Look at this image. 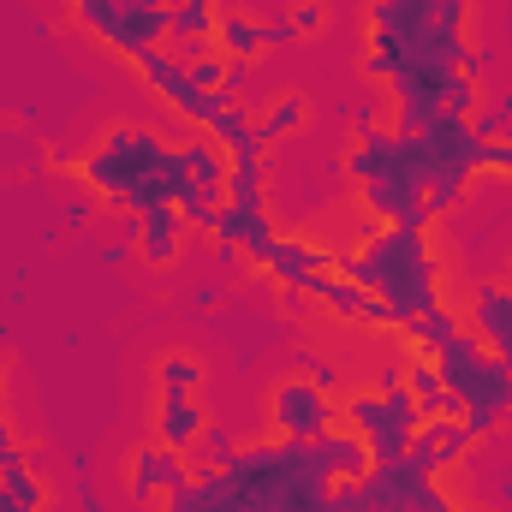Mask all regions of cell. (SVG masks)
Segmentation results:
<instances>
[{"label":"cell","instance_id":"17","mask_svg":"<svg viewBox=\"0 0 512 512\" xmlns=\"http://www.w3.org/2000/svg\"><path fill=\"white\" fill-rule=\"evenodd\" d=\"M203 382H209V376H203V364H197L191 352H161V364H155V387H173V393H197Z\"/></svg>","mask_w":512,"mask_h":512},{"label":"cell","instance_id":"18","mask_svg":"<svg viewBox=\"0 0 512 512\" xmlns=\"http://www.w3.org/2000/svg\"><path fill=\"white\" fill-rule=\"evenodd\" d=\"M197 447H203V465H215V471H221V465L239 453V435H233L227 423H215V417H209V429H203V441H197Z\"/></svg>","mask_w":512,"mask_h":512},{"label":"cell","instance_id":"6","mask_svg":"<svg viewBox=\"0 0 512 512\" xmlns=\"http://www.w3.org/2000/svg\"><path fill=\"white\" fill-rule=\"evenodd\" d=\"M268 417H274L280 441H316V435H328V429H334V417H340V411H334V393H322L310 376H292V382L274 387Z\"/></svg>","mask_w":512,"mask_h":512},{"label":"cell","instance_id":"13","mask_svg":"<svg viewBox=\"0 0 512 512\" xmlns=\"http://www.w3.org/2000/svg\"><path fill=\"white\" fill-rule=\"evenodd\" d=\"M215 24H221V6H215V0H173V6H167V36H173L179 48L215 42Z\"/></svg>","mask_w":512,"mask_h":512},{"label":"cell","instance_id":"5","mask_svg":"<svg viewBox=\"0 0 512 512\" xmlns=\"http://www.w3.org/2000/svg\"><path fill=\"white\" fill-rule=\"evenodd\" d=\"M78 18L126 60H137L143 48H161L167 36V0H78Z\"/></svg>","mask_w":512,"mask_h":512},{"label":"cell","instance_id":"15","mask_svg":"<svg viewBox=\"0 0 512 512\" xmlns=\"http://www.w3.org/2000/svg\"><path fill=\"white\" fill-rule=\"evenodd\" d=\"M304 120H310V96H298V90L274 96V102H268V114H256V149H274L280 137H292Z\"/></svg>","mask_w":512,"mask_h":512},{"label":"cell","instance_id":"16","mask_svg":"<svg viewBox=\"0 0 512 512\" xmlns=\"http://www.w3.org/2000/svg\"><path fill=\"white\" fill-rule=\"evenodd\" d=\"M215 42H221V54H227V60H251V54L268 48V30H262V18H251V12H221Z\"/></svg>","mask_w":512,"mask_h":512},{"label":"cell","instance_id":"22","mask_svg":"<svg viewBox=\"0 0 512 512\" xmlns=\"http://www.w3.org/2000/svg\"><path fill=\"white\" fill-rule=\"evenodd\" d=\"M167 6H173V0H167Z\"/></svg>","mask_w":512,"mask_h":512},{"label":"cell","instance_id":"20","mask_svg":"<svg viewBox=\"0 0 512 512\" xmlns=\"http://www.w3.org/2000/svg\"><path fill=\"white\" fill-rule=\"evenodd\" d=\"M298 376H310L322 393H340V382H346V376H340V364H328V358H310V352H304V370H298Z\"/></svg>","mask_w":512,"mask_h":512},{"label":"cell","instance_id":"11","mask_svg":"<svg viewBox=\"0 0 512 512\" xmlns=\"http://www.w3.org/2000/svg\"><path fill=\"white\" fill-rule=\"evenodd\" d=\"M471 328L495 358H512V286H477L471 292Z\"/></svg>","mask_w":512,"mask_h":512},{"label":"cell","instance_id":"3","mask_svg":"<svg viewBox=\"0 0 512 512\" xmlns=\"http://www.w3.org/2000/svg\"><path fill=\"white\" fill-rule=\"evenodd\" d=\"M435 358V370H441V382L447 393L459 399V417H465V429L483 441V435H495V423H507L512 417V370L507 358H495V352H483V340L477 334H453L441 352H429Z\"/></svg>","mask_w":512,"mask_h":512},{"label":"cell","instance_id":"4","mask_svg":"<svg viewBox=\"0 0 512 512\" xmlns=\"http://www.w3.org/2000/svg\"><path fill=\"white\" fill-rule=\"evenodd\" d=\"M346 423L364 435L370 459H399V453L411 447L423 411H417V399H411L405 387H376V393H352V399H346Z\"/></svg>","mask_w":512,"mask_h":512},{"label":"cell","instance_id":"9","mask_svg":"<svg viewBox=\"0 0 512 512\" xmlns=\"http://www.w3.org/2000/svg\"><path fill=\"white\" fill-rule=\"evenodd\" d=\"M334 256H340V251H328V245H316V239H286V233H280L256 268H262V274H274V280L292 292L304 274H322V268H334Z\"/></svg>","mask_w":512,"mask_h":512},{"label":"cell","instance_id":"10","mask_svg":"<svg viewBox=\"0 0 512 512\" xmlns=\"http://www.w3.org/2000/svg\"><path fill=\"white\" fill-rule=\"evenodd\" d=\"M167 512H245V507H239V489H233V477H227V471L197 465V471H191V483L167 495Z\"/></svg>","mask_w":512,"mask_h":512},{"label":"cell","instance_id":"21","mask_svg":"<svg viewBox=\"0 0 512 512\" xmlns=\"http://www.w3.org/2000/svg\"><path fill=\"white\" fill-rule=\"evenodd\" d=\"M0 512H36V507H24V501H18V495H12V489L0 483Z\"/></svg>","mask_w":512,"mask_h":512},{"label":"cell","instance_id":"12","mask_svg":"<svg viewBox=\"0 0 512 512\" xmlns=\"http://www.w3.org/2000/svg\"><path fill=\"white\" fill-rule=\"evenodd\" d=\"M0 483L24 501V507L42 512V501H48V489H42V477H36V465H30V453L18 447V435H12V423L0 417Z\"/></svg>","mask_w":512,"mask_h":512},{"label":"cell","instance_id":"1","mask_svg":"<svg viewBox=\"0 0 512 512\" xmlns=\"http://www.w3.org/2000/svg\"><path fill=\"white\" fill-rule=\"evenodd\" d=\"M78 173H84L108 203H120L131 215L179 209V197H185V185H191L185 149L161 143L155 131H143V126H120L114 137H102V143L78 161Z\"/></svg>","mask_w":512,"mask_h":512},{"label":"cell","instance_id":"8","mask_svg":"<svg viewBox=\"0 0 512 512\" xmlns=\"http://www.w3.org/2000/svg\"><path fill=\"white\" fill-rule=\"evenodd\" d=\"M203 429H209V411H203V399H197V393H173V387H161V393H155V441H161V447L197 453Z\"/></svg>","mask_w":512,"mask_h":512},{"label":"cell","instance_id":"7","mask_svg":"<svg viewBox=\"0 0 512 512\" xmlns=\"http://www.w3.org/2000/svg\"><path fill=\"white\" fill-rule=\"evenodd\" d=\"M131 501H155V495H173V489H185L191 483V453H179V447H161V441H149V447H137L131 453Z\"/></svg>","mask_w":512,"mask_h":512},{"label":"cell","instance_id":"19","mask_svg":"<svg viewBox=\"0 0 512 512\" xmlns=\"http://www.w3.org/2000/svg\"><path fill=\"white\" fill-rule=\"evenodd\" d=\"M292 24H298V36H316L322 24H328V6L322 0H292V12H286Z\"/></svg>","mask_w":512,"mask_h":512},{"label":"cell","instance_id":"14","mask_svg":"<svg viewBox=\"0 0 512 512\" xmlns=\"http://www.w3.org/2000/svg\"><path fill=\"white\" fill-rule=\"evenodd\" d=\"M179 227H185V215L179 209H149V215H137V245H143V262H173L179 256Z\"/></svg>","mask_w":512,"mask_h":512},{"label":"cell","instance_id":"2","mask_svg":"<svg viewBox=\"0 0 512 512\" xmlns=\"http://www.w3.org/2000/svg\"><path fill=\"white\" fill-rule=\"evenodd\" d=\"M334 268L370 286L393 310V334L417 322L423 310H441V256L429 245V227H382L370 245L334 256Z\"/></svg>","mask_w":512,"mask_h":512}]
</instances>
